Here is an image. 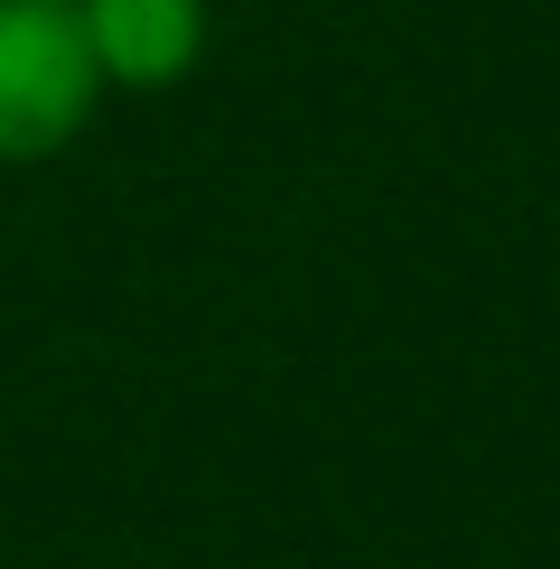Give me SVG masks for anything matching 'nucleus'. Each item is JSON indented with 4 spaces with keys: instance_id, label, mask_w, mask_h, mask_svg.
I'll return each mask as SVG.
<instances>
[{
    "instance_id": "2",
    "label": "nucleus",
    "mask_w": 560,
    "mask_h": 569,
    "mask_svg": "<svg viewBox=\"0 0 560 569\" xmlns=\"http://www.w3.org/2000/svg\"><path fill=\"white\" fill-rule=\"evenodd\" d=\"M112 93H159L206 57V0H76Z\"/></svg>"
},
{
    "instance_id": "1",
    "label": "nucleus",
    "mask_w": 560,
    "mask_h": 569,
    "mask_svg": "<svg viewBox=\"0 0 560 569\" xmlns=\"http://www.w3.org/2000/svg\"><path fill=\"white\" fill-rule=\"evenodd\" d=\"M103 93L76 0H0V169L57 159Z\"/></svg>"
}]
</instances>
